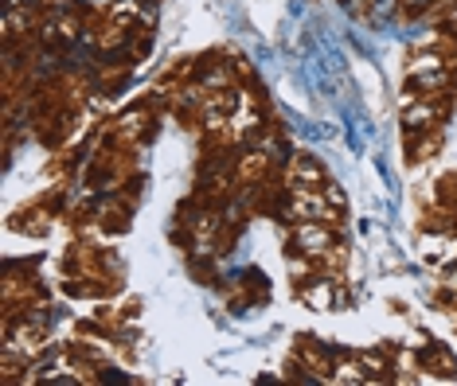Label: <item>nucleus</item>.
Returning <instances> with one entry per match:
<instances>
[{
	"label": "nucleus",
	"mask_w": 457,
	"mask_h": 386,
	"mask_svg": "<svg viewBox=\"0 0 457 386\" xmlns=\"http://www.w3.org/2000/svg\"><path fill=\"white\" fill-rule=\"evenodd\" d=\"M438 106H434V98H422V102H414V106L407 110V118H403V125H407L411 133H426V129H434V121H438Z\"/></svg>",
	"instance_id": "obj_2"
},
{
	"label": "nucleus",
	"mask_w": 457,
	"mask_h": 386,
	"mask_svg": "<svg viewBox=\"0 0 457 386\" xmlns=\"http://www.w3.org/2000/svg\"><path fill=\"white\" fill-rule=\"evenodd\" d=\"M434 0H403V8H407V12H422V8H430Z\"/></svg>",
	"instance_id": "obj_6"
},
{
	"label": "nucleus",
	"mask_w": 457,
	"mask_h": 386,
	"mask_svg": "<svg viewBox=\"0 0 457 386\" xmlns=\"http://www.w3.org/2000/svg\"><path fill=\"white\" fill-rule=\"evenodd\" d=\"M294 242H297L301 254H309V258L337 254V231H332V226H325V223H320V218H309V223H297Z\"/></svg>",
	"instance_id": "obj_1"
},
{
	"label": "nucleus",
	"mask_w": 457,
	"mask_h": 386,
	"mask_svg": "<svg viewBox=\"0 0 457 386\" xmlns=\"http://www.w3.org/2000/svg\"><path fill=\"white\" fill-rule=\"evenodd\" d=\"M305 300H313L317 308H328L332 305V281H320V285L305 289Z\"/></svg>",
	"instance_id": "obj_4"
},
{
	"label": "nucleus",
	"mask_w": 457,
	"mask_h": 386,
	"mask_svg": "<svg viewBox=\"0 0 457 386\" xmlns=\"http://www.w3.org/2000/svg\"><path fill=\"white\" fill-rule=\"evenodd\" d=\"M294 176H297L294 187H320V184H325V172H320V164L309 160V156H301V160L294 164Z\"/></svg>",
	"instance_id": "obj_3"
},
{
	"label": "nucleus",
	"mask_w": 457,
	"mask_h": 386,
	"mask_svg": "<svg viewBox=\"0 0 457 386\" xmlns=\"http://www.w3.org/2000/svg\"><path fill=\"white\" fill-rule=\"evenodd\" d=\"M337 379H340V382H363L368 374H360V363L345 359V363H337Z\"/></svg>",
	"instance_id": "obj_5"
}]
</instances>
